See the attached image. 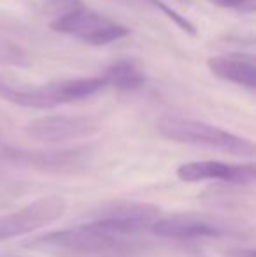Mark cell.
<instances>
[{"instance_id":"obj_1","label":"cell","mask_w":256,"mask_h":257,"mask_svg":"<svg viewBox=\"0 0 256 257\" xmlns=\"http://www.w3.org/2000/svg\"><path fill=\"white\" fill-rule=\"evenodd\" d=\"M30 250L51 257H140L144 245L95 227L93 224L53 231L25 241Z\"/></svg>"},{"instance_id":"obj_2","label":"cell","mask_w":256,"mask_h":257,"mask_svg":"<svg viewBox=\"0 0 256 257\" xmlns=\"http://www.w3.org/2000/svg\"><path fill=\"white\" fill-rule=\"evenodd\" d=\"M158 132L163 139L178 144L209 147V149L223 151V153L240 156V158L254 156V144L251 140L233 135L218 126L207 124L204 121L168 115L158 122Z\"/></svg>"},{"instance_id":"obj_3","label":"cell","mask_w":256,"mask_h":257,"mask_svg":"<svg viewBox=\"0 0 256 257\" xmlns=\"http://www.w3.org/2000/svg\"><path fill=\"white\" fill-rule=\"evenodd\" d=\"M53 32L74 35L75 39L90 46H106L109 42L127 37L130 30L123 25L111 21L109 18L86 9L79 0H74L67 11L60 13L49 23Z\"/></svg>"},{"instance_id":"obj_4","label":"cell","mask_w":256,"mask_h":257,"mask_svg":"<svg viewBox=\"0 0 256 257\" xmlns=\"http://www.w3.org/2000/svg\"><path fill=\"white\" fill-rule=\"evenodd\" d=\"M4 158L14 165L25 168L37 170L42 173H79L90 166L93 151L88 146L67 147V149H20V147H6Z\"/></svg>"},{"instance_id":"obj_5","label":"cell","mask_w":256,"mask_h":257,"mask_svg":"<svg viewBox=\"0 0 256 257\" xmlns=\"http://www.w3.org/2000/svg\"><path fill=\"white\" fill-rule=\"evenodd\" d=\"M161 217V210L156 205L140 203V201H106L93 210L95 227L109 231L114 234H135L139 231L149 229V226Z\"/></svg>"},{"instance_id":"obj_6","label":"cell","mask_w":256,"mask_h":257,"mask_svg":"<svg viewBox=\"0 0 256 257\" xmlns=\"http://www.w3.org/2000/svg\"><path fill=\"white\" fill-rule=\"evenodd\" d=\"M67 212V201L62 196H42L23 208L0 215V241L21 234L34 233L58 220Z\"/></svg>"},{"instance_id":"obj_7","label":"cell","mask_w":256,"mask_h":257,"mask_svg":"<svg viewBox=\"0 0 256 257\" xmlns=\"http://www.w3.org/2000/svg\"><path fill=\"white\" fill-rule=\"evenodd\" d=\"M100 130L97 119L86 115H46L25 126V133L39 142H68L95 135Z\"/></svg>"},{"instance_id":"obj_8","label":"cell","mask_w":256,"mask_h":257,"mask_svg":"<svg viewBox=\"0 0 256 257\" xmlns=\"http://www.w3.org/2000/svg\"><path fill=\"white\" fill-rule=\"evenodd\" d=\"M158 236L165 238H219L225 236L226 229L211 220L209 217H202L197 213H176L170 217H160L149 226Z\"/></svg>"},{"instance_id":"obj_9","label":"cell","mask_w":256,"mask_h":257,"mask_svg":"<svg viewBox=\"0 0 256 257\" xmlns=\"http://www.w3.org/2000/svg\"><path fill=\"white\" fill-rule=\"evenodd\" d=\"M178 177L183 182H204V180H221L230 184L254 182V165H226L221 161H192L178 168Z\"/></svg>"},{"instance_id":"obj_10","label":"cell","mask_w":256,"mask_h":257,"mask_svg":"<svg viewBox=\"0 0 256 257\" xmlns=\"http://www.w3.org/2000/svg\"><path fill=\"white\" fill-rule=\"evenodd\" d=\"M207 67L216 77L247 89L256 88V60L253 54H226L212 56L207 60Z\"/></svg>"},{"instance_id":"obj_11","label":"cell","mask_w":256,"mask_h":257,"mask_svg":"<svg viewBox=\"0 0 256 257\" xmlns=\"http://www.w3.org/2000/svg\"><path fill=\"white\" fill-rule=\"evenodd\" d=\"M0 98H4L9 103L28 108L56 107L49 84L41 86V88H20V86H14L7 82L6 79H2V75H0Z\"/></svg>"},{"instance_id":"obj_12","label":"cell","mask_w":256,"mask_h":257,"mask_svg":"<svg viewBox=\"0 0 256 257\" xmlns=\"http://www.w3.org/2000/svg\"><path fill=\"white\" fill-rule=\"evenodd\" d=\"M104 77H81V79H67V81L51 82L53 96L56 105L79 102V100L90 98L97 95L102 88H106Z\"/></svg>"},{"instance_id":"obj_13","label":"cell","mask_w":256,"mask_h":257,"mask_svg":"<svg viewBox=\"0 0 256 257\" xmlns=\"http://www.w3.org/2000/svg\"><path fill=\"white\" fill-rule=\"evenodd\" d=\"M104 81L107 86L120 91H135L146 84V75L135 60H120L104 70Z\"/></svg>"},{"instance_id":"obj_14","label":"cell","mask_w":256,"mask_h":257,"mask_svg":"<svg viewBox=\"0 0 256 257\" xmlns=\"http://www.w3.org/2000/svg\"><path fill=\"white\" fill-rule=\"evenodd\" d=\"M0 63L13 65V67H28L30 58L21 46L0 37Z\"/></svg>"},{"instance_id":"obj_15","label":"cell","mask_w":256,"mask_h":257,"mask_svg":"<svg viewBox=\"0 0 256 257\" xmlns=\"http://www.w3.org/2000/svg\"><path fill=\"white\" fill-rule=\"evenodd\" d=\"M153 4L158 7V9L161 11V13H165L167 14L170 20H174L176 21V25H178L181 30H185L186 34H190V35H197V28H195V25L192 23L190 20H186V16H181V14L178 13V11H174L172 7H168L167 4H163V2H158V0H153Z\"/></svg>"},{"instance_id":"obj_16","label":"cell","mask_w":256,"mask_h":257,"mask_svg":"<svg viewBox=\"0 0 256 257\" xmlns=\"http://www.w3.org/2000/svg\"><path fill=\"white\" fill-rule=\"evenodd\" d=\"M209 2L223 9H237L242 13H253L256 7V0H209Z\"/></svg>"},{"instance_id":"obj_17","label":"cell","mask_w":256,"mask_h":257,"mask_svg":"<svg viewBox=\"0 0 256 257\" xmlns=\"http://www.w3.org/2000/svg\"><path fill=\"white\" fill-rule=\"evenodd\" d=\"M226 257H256L253 248H232L226 252Z\"/></svg>"}]
</instances>
